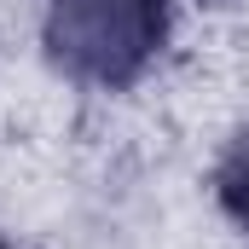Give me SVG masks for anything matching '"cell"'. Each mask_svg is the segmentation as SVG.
Here are the masks:
<instances>
[{
  "instance_id": "obj_1",
  "label": "cell",
  "mask_w": 249,
  "mask_h": 249,
  "mask_svg": "<svg viewBox=\"0 0 249 249\" xmlns=\"http://www.w3.org/2000/svg\"><path fill=\"white\" fill-rule=\"evenodd\" d=\"M174 0H47L41 41L70 81L122 93L168 47Z\"/></svg>"
},
{
  "instance_id": "obj_2",
  "label": "cell",
  "mask_w": 249,
  "mask_h": 249,
  "mask_svg": "<svg viewBox=\"0 0 249 249\" xmlns=\"http://www.w3.org/2000/svg\"><path fill=\"white\" fill-rule=\"evenodd\" d=\"M214 197H220L226 220L249 232V127L226 145V157H220V168H214Z\"/></svg>"
},
{
  "instance_id": "obj_3",
  "label": "cell",
  "mask_w": 249,
  "mask_h": 249,
  "mask_svg": "<svg viewBox=\"0 0 249 249\" xmlns=\"http://www.w3.org/2000/svg\"><path fill=\"white\" fill-rule=\"evenodd\" d=\"M0 249H6V244H0Z\"/></svg>"
}]
</instances>
